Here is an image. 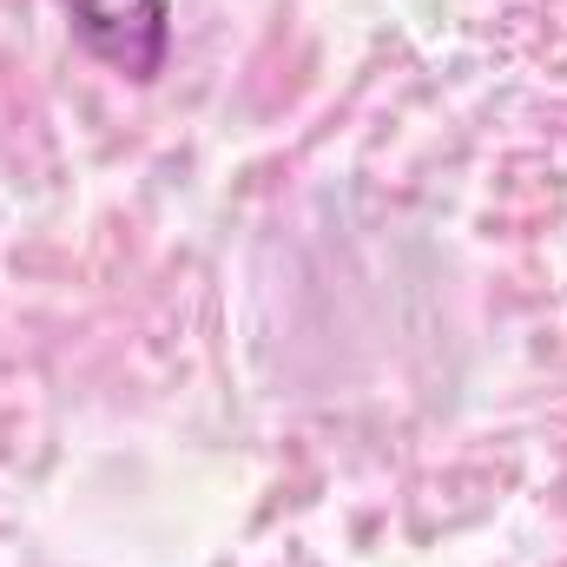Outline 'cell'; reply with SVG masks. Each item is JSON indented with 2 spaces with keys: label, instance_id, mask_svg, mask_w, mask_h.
Returning a JSON list of instances; mask_svg holds the SVG:
<instances>
[{
  "label": "cell",
  "instance_id": "1",
  "mask_svg": "<svg viewBox=\"0 0 567 567\" xmlns=\"http://www.w3.org/2000/svg\"><path fill=\"white\" fill-rule=\"evenodd\" d=\"M66 20L93 60L126 80H158L172 53V0H66Z\"/></svg>",
  "mask_w": 567,
  "mask_h": 567
}]
</instances>
